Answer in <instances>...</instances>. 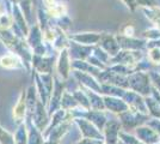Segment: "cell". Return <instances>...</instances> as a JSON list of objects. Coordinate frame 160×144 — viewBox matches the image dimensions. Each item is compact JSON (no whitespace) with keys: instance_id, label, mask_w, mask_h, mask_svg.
Returning a JSON list of instances; mask_svg holds the SVG:
<instances>
[{"instance_id":"obj_1","label":"cell","mask_w":160,"mask_h":144,"mask_svg":"<svg viewBox=\"0 0 160 144\" xmlns=\"http://www.w3.org/2000/svg\"><path fill=\"white\" fill-rule=\"evenodd\" d=\"M129 89L140 94L142 96H148L152 93V83L149 73L145 71H138L128 76Z\"/></svg>"},{"instance_id":"obj_2","label":"cell","mask_w":160,"mask_h":144,"mask_svg":"<svg viewBox=\"0 0 160 144\" xmlns=\"http://www.w3.org/2000/svg\"><path fill=\"white\" fill-rule=\"evenodd\" d=\"M120 115V121L122 124V127L124 130H132L136 129L138 126H141L142 124H146L147 120L149 119V114H143L140 112H134L132 109H128L123 113L118 114Z\"/></svg>"},{"instance_id":"obj_3","label":"cell","mask_w":160,"mask_h":144,"mask_svg":"<svg viewBox=\"0 0 160 144\" xmlns=\"http://www.w3.org/2000/svg\"><path fill=\"white\" fill-rule=\"evenodd\" d=\"M143 59V52L142 51H128V49H121L117 54L112 56L110 59V64H123V65H128L133 70L134 65L136 62ZM134 73V71H133Z\"/></svg>"},{"instance_id":"obj_4","label":"cell","mask_w":160,"mask_h":144,"mask_svg":"<svg viewBox=\"0 0 160 144\" xmlns=\"http://www.w3.org/2000/svg\"><path fill=\"white\" fill-rule=\"evenodd\" d=\"M73 121L79 126L80 131L82 133V136L85 138H96V139H104L103 132L90 120H87L86 118H73ZM105 141V139H104Z\"/></svg>"},{"instance_id":"obj_5","label":"cell","mask_w":160,"mask_h":144,"mask_svg":"<svg viewBox=\"0 0 160 144\" xmlns=\"http://www.w3.org/2000/svg\"><path fill=\"white\" fill-rule=\"evenodd\" d=\"M122 99L128 103L129 109L134 110V112H140L143 114H148V108H147L146 101H145V96L140 95L133 90H129V91L127 90Z\"/></svg>"},{"instance_id":"obj_6","label":"cell","mask_w":160,"mask_h":144,"mask_svg":"<svg viewBox=\"0 0 160 144\" xmlns=\"http://www.w3.org/2000/svg\"><path fill=\"white\" fill-rule=\"evenodd\" d=\"M122 131V124L120 120H108L103 135L107 144H117L120 141V132Z\"/></svg>"},{"instance_id":"obj_7","label":"cell","mask_w":160,"mask_h":144,"mask_svg":"<svg viewBox=\"0 0 160 144\" xmlns=\"http://www.w3.org/2000/svg\"><path fill=\"white\" fill-rule=\"evenodd\" d=\"M136 137L145 144H157L160 142V135L149 125H141L135 129Z\"/></svg>"},{"instance_id":"obj_8","label":"cell","mask_w":160,"mask_h":144,"mask_svg":"<svg viewBox=\"0 0 160 144\" xmlns=\"http://www.w3.org/2000/svg\"><path fill=\"white\" fill-rule=\"evenodd\" d=\"M73 73L75 76V78L80 82L81 87L93 90V91L98 93V94H103L102 84H99V83L97 82V79L94 78V76H92L91 73H87V72L79 71V70H74Z\"/></svg>"},{"instance_id":"obj_9","label":"cell","mask_w":160,"mask_h":144,"mask_svg":"<svg viewBox=\"0 0 160 144\" xmlns=\"http://www.w3.org/2000/svg\"><path fill=\"white\" fill-rule=\"evenodd\" d=\"M121 49L128 51H142L147 46V40H139L134 36H124V35H116Z\"/></svg>"},{"instance_id":"obj_10","label":"cell","mask_w":160,"mask_h":144,"mask_svg":"<svg viewBox=\"0 0 160 144\" xmlns=\"http://www.w3.org/2000/svg\"><path fill=\"white\" fill-rule=\"evenodd\" d=\"M98 46H100V47L103 48L111 58L115 56L121 51L118 41L116 39V35H110V34H107V33H103L102 39L98 42Z\"/></svg>"},{"instance_id":"obj_11","label":"cell","mask_w":160,"mask_h":144,"mask_svg":"<svg viewBox=\"0 0 160 144\" xmlns=\"http://www.w3.org/2000/svg\"><path fill=\"white\" fill-rule=\"evenodd\" d=\"M69 55L71 58L74 59H79V60H86L90 55L93 52V46H85V45H80L71 40L69 46H68Z\"/></svg>"},{"instance_id":"obj_12","label":"cell","mask_w":160,"mask_h":144,"mask_svg":"<svg viewBox=\"0 0 160 144\" xmlns=\"http://www.w3.org/2000/svg\"><path fill=\"white\" fill-rule=\"evenodd\" d=\"M103 99H104V103H105V108L108 110H110V112H112V113L121 114V113L129 109L128 103L122 97L105 95Z\"/></svg>"},{"instance_id":"obj_13","label":"cell","mask_w":160,"mask_h":144,"mask_svg":"<svg viewBox=\"0 0 160 144\" xmlns=\"http://www.w3.org/2000/svg\"><path fill=\"white\" fill-rule=\"evenodd\" d=\"M102 35L103 33H77L68 37H69V40L80 43V45L94 46V45H98V42L102 39Z\"/></svg>"},{"instance_id":"obj_14","label":"cell","mask_w":160,"mask_h":144,"mask_svg":"<svg viewBox=\"0 0 160 144\" xmlns=\"http://www.w3.org/2000/svg\"><path fill=\"white\" fill-rule=\"evenodd\" d=\"M0 67L5 70H22L25 66L19 55L16 53H10L0 56Z\"/></svg>"},{"instance_id":"obj_15","label":"cell","mask_w":160,"mask_h":144,"mask_svg":"<svg viewBox=\"0 0 160 144\" xmlns=\"http://www.w3.org/2000/svg\"><path fill=\"white\" fill-rule=\"evenodd\" d=\"M53 65L54 55L53 56H41V55L33 54L32 66L38 73H52Z\"/></svg>"},{"instance_id":"obj_16","label":"cell","mask_w":160,"mask_h":144,"mask_svg":"<svg viewBox=\"0 0 160 144\" xmlns=\"http://www.w3.org/2000/svg\"><path fill=\"white\" fill-rule=\"evenodd\" d=\"M28 112V106H27V93L23 90L20 93L18 101L13 107V120L16 123L20 125L24 121V118L27 115Z\"/></svg>"},{"instance_id":"obj_17","label":"cell","mask_w":160,"mask_h":144,"mask_svg":"<svg viewBox=\"0 0 160 144\" xmlns=\"http://www.w3.org/2000/svg\"><path fill=\"white\" fill-rule=\"evenodd\" d=\"M69 51L68 48H63L60 51L59 54V59H58V72L63 79H67L69 77V70L72 67V62L69 60Z\"/></svg>"},{"instance_id":"obj_18","label":"cell","mask_w":160,"mask_h":144,"mask_svg":"<svg viewBox=\"0 0 160 144\" xmlns=\"http://www.w3.org/2000/svg\"><path fill=\"white\" fill-rule=\"evenodd\" d=\"M46 106L43 104V103L41 102H37V106H36V109H35V113H33V124H35V126L41 131V132H43L44 129H46V126L48 125L49 123V117H48V114L46 112V108H44Z\"/></svg>"},{"instance_id":"obj_19","label":"cell","mask_w":160,"mask_h":144,"mask_svg":"<svg viewBox=\"0 0 160 144\" xmlns=\"http://www.w3.org/2000/svg\"><path fill=\"white\" fill-rule=\"evenodd\" d=\"M27 42L29 43V46L32 48V49L37 48L38 46H41V45H43V42H44L43 31H42V29H41L38 23L33 24L32 27L30 28L29 34H28V36H27Z\"/></svg>"},{"instance_id":"obj_20","label":"cell","mask_w":160,"mask_h":144,"mask_svg":"<svg viewBox=\"0 0 160 144\" xmlns=\"http://www.w3.org/2000/svg\"><path fill=\"white\" fill-rule=\"evenodd\" d=\"M63 87H65V83L59 81V79H56L55 81V88H54V91H53V97L50 99V106H49V114L52 115L54 114L58 108H59V106H60L61 103V99H62V95H63Z\"/></svg>"},{"instance_id":"obj_21","label":"cell","mask_w":160,"mask_h":144,"mask_svg":"<svg viewBox=\"0 0 160 144\" xmlns=\"http://www.w3.org/2000/svg\"><path fill=\"white\" fill-rule=\"evenodd\" d=\"M84 88V87H82ZM84 91L86 93L87 97L90 100V104H91V109L94 110H105V103H104V99L102 97V94H98L93 90L84 88Z\"/></svg>"},{"instance_id":"obj_22","label":"cell","mask_w":160,"mask_h":144,"mask_svg":"<svg viewBox=\"0 0 160 144\" xmlns=\"http://www.w3.org/2000/svg\"><path fill=\"white\" fill-rule=\"evenodd\" d=\"M141 10L147 17V19L153 24V27L158 28L160 30V7L157 5V6L141 7Z\"/></svg>"},{"instance_id":"obj_23","label":"cell","mask_w":160,"mask_h":144,"mask_svg":"<svg viewBox=\"0 0 160 144\" xmlns=\"http://www.w3.org/2000/svg\"><path fill=\"white\" fill-rule=\"evenodd\" d=\"M48 17L49 18H53V19H58V18H61L63 16L67 14V6L63 1H59L58 4H55L53 7L46 10Z\"/></svg>"},{"instance_id":"obj_24","label":"cell","mask_w":160,"mask_h":144,"mask_svg":"<svg viewBox=\"0 0 160 144\" xmlns=\"http://www.w3.org/2000/svg\"><path fill=\"white\" fill-rule=\"evenodd\" d=\"M145 101H146L147 108H148V114L152 115L153 118L160 119V104L157 101V99L151 94L148 96H145Z\"/></svg>"},{"instance_id":"obj_25","label":"cell","mask_w":160,"mask_h":144,"mask_svg":"<svg viewBox=\"0 0 160 144\" xmlns=\"http://www.w3.org/2000/svg\"><path fill=\"white\" fill-rule=\"evenodd\" d=\"M28 123L30 125L28 144H43V136L41 135V131L35 126V124H31V117L28 118Z\"/></svg>"},{"instance_id":"obj_26","label":"cell","mask_w":160,"mask_h":144,"mask_svg":"<svg viewBox=\"0 0 160 144\" xmlns=\"http://www.w3.org/2000/svg\"><path fill=\"white\" fill-rule=\"evenodd\" d=\"M60 106L62 107V109L69 110V109H74L75 107H78L79 103H78V101L74 97L73 94H68L67 91H65L63 95H62V99H61Z\"/></svg>"},{"instance_id":"obj_27","label":"cell","mask_w":160,"mask_h":144,"mask_svg":"<svg viewBox=\"0 0 160 144\" xmlns=\"http://www.w3.org/2000/svg\"><path fill=\"white\" fill-rule=\"evenodd\" d=\"M18 6L19 8L22 10V12L24 14V17H25V19L28 21L29 24H32V22H31V10H32V6L35 5V3H33V0H18Z\"/></svg>"},{"instance_id":"obj_28","label":"cell","mask_w":160,"mask_h":144,"mask_svg":"<svg viewBox=\"0 0 160 144\" xmlns=\"http://www.w3.org/2000/svg\"><path fill=\"white\" fill-rule=\"evenodd\" d=\"M14 24L13 14L11 12H0V30H11Z\"/></svg>"},{"instance_id":"obj_29","label":"cell","mask_w":160,"mask_h":144,"mask_svg":"<svg viewBox=\"0 0 160 144\" xmlns=\"http://www.w3.org/2000/svg\"><path fill=\"white\" fill-rule=\"evenodd\" d=\"M28 139H29V133L27 132V125L23 123L20 124L18 130L16 132L14 142L16 144H28Z\"/></svg>"},{"instance_id":"obj_30","label":"cell","mask_w":160,"mask_h":144,"mask_svg":"<svg viewBox=\"0 0 160 144\" xmlns=\"http://www.w3.org/2000/svg\"><path fill=\"white\" fill-rule=\"evenodd\" d=\"M74 97L77 99V101L79 103V106L82 109H91V104H90V100L87 97L86 93L85 91H81V90H75L73 93Z\"/></svg>"},{"instance_id":"obj_31","label":"cell","mask_w":160,"mask_h":144,"mask_svg":"<svg viewBox=\"0 0 160 144\" xmlns=\"http://www.w3.org/2000/svg\"><path fill=\"white\" fill-rule=\"evenodd\" d=\"M93 55L96 56V58H98L100 61L103 62L104 65H109L110 64V59H111V56L108 54L107 52L103 49V48L100 47V46H96V47H93Z\"/></svg>"},{"instance_id":"obj_32","label":"cell","mask_w":160,"mask_h":144,"mask_svg":"<svg viewBox=\"0 0 160 144\" xmlns=\"http://www.w3.org/2000/svg\"><path fill=\"white\" fill-rule=\"evenodd\" d=\"M147 59L154 65H160V48H149L147 52Z\"/></svg>"},{"instance_id":"obj_33","label":"cell","mask_w":160,"mask_h":144,"mask_svg":"<svg viewBox=\"0 0 160 144\" xmlns=\"http://www.w3.org/2000/svg\"><path fill=\"white\" fill-rule=\"evenodd\" d=\"M0 143L1 144H16L14 142V136H12L10 132L4 130L0 125Z\"/></svg>"},{"instance_id":"obj_34","label":"cell","mask_w":160,"mask_h":144,"mask_svg":"<svg viewBox=\"0 0 160 144\" xmlns=\"http://www.w3.org/2000/svg\"><path fill=\"white\" fill-rule=\"evenodd\" d=\"M143 37L146 39L147 41H149V40H157V39H160V30L158 28H149V29H147L145 30L143 33Z\"/></svg>"},{"instance_id":"obj_35","label":"cell","mask_w":160,"mask_h":144,"mask_svg":"<svg viewBox=\"0 0 160 144\" xmlns=\"http://www.w3.org/2000/svg\"><path fill=\"white\" fill-rule=\"evenodd\" d=\"M120 141H122L124 144H139L141 142L138 137H134L132 135H128V133L123 132V131L120 132Z\"/></svg>"},{"instance_id":"obj_36","label":"cell","mask_w":160,"mask_h":144,"mask_svg":"<svg viewBox=\"0 0 160 144\" xmlns=\"http://www.w3.org/2000/svg\"><path fill=\"white\" fill-rule=\"evenodd\" d=\"M149 73V78H151V83L155 89L160 93V72H155V71H151Z\"/></svg>"},{"instance_id":"obj_37","label":"cell","mask_w":160,"mask_h":144,"mask_svg":"<svg viewBox=\"0 0 160 144\" xmlns=\"http://www.w3.org/2000/svg\"><path fill=\"white\" fill-rule=\"evenodd\" d=\"M135 34V27L133 24H124L123 27L121 28V35L124 36H134Z\"/></svg>"},{"instance_id":"obj_38","label":"cell","mask_w":160,"mask_h":144,"mask_svg":"<svg viewBox=\"0 0 160 144\" xmlns=\"http://www.w3.org/2000/svg\"><path fill=\"white\" fill-rule=\"evenodd\" d=\"M105 141L104 139H96V138H82L81 141L77 142L74 144H104Z\"/></svg>"},{"instance_id":"obj_39","label":"cell","mask_w":160,"mask_h":144,"mask_svg":"<svg viewBox=\"0 0 160 144\" xmlns=\"http://www.w3.org/2000/svg\"><path fill=\"white\" fill-rule=\"evenodd\" d=\"M138 5L140 7H148V6H157L158 1L157 0H136Z\"/></svg>"},{"instance_id":"obj_40","label":"cell","mask_w":160,"mask_h":144,"mask_svg":"<svg viewBox=\"0 0 160 144\" xmlns=\"http://www.w3.org/2000/svg\"><path fill=\"white\" fill-rule=\"evenodd\" d=\"M146 124L147 125H149L151 127H153L154 130L160 135V119H157V118H154V119H152V120L148 119Z\"/></svg>"},{"instance_id":"obj_41","label":"cell","mask_w":160,"mask_h":144,"mask_svg":"<svg viewBox=\"0 0 160 144\" xmlns=\"http://www.w3.org/2000/svg\"><path fill=\"white\" fill-rule=\"evenodd\" d=\"M126 6L129 8V11H132V12H134L138 7H139V5H138V3H136V0H121Z\"/></svg>"},{"instance_id":"obj_42","label":"cell","mask_w":160,"mask_h":144,"mask_svg":"<svg viewBox=\"0 0 160 144\" xmlns=\"http://www.w3.org/2000/svg\"><path fill=\"white\" fill-rule=\"evenodd\" d=\"M60 0H42V4H43V7L44 10H48L50 7H53L55 4H58Z\"/></svg>"},{"instance_id":"obj_43","label":"cell","mask_w":160,"mask_h":144,"mask_svg":"<svg viewBox=\"0 0 160 144\" xmlns=\"http://www.w3.org/2000/svg\"><path fill=\"white\" fill-rule=\"evenodd\" d=\"M43 144H59V142H54V141H48V142H43Z\"/></svg>"},{"instance_id":"obj_44","label":"cell","mask_w":160,"mask_h":144,"mask_svg":"<svg viewBox=\"0 0 160 144\" xmlns=\"http://www.w3.org/2000/svg\"><path fill=\"white\" fill-rule=\"evenodd\" d=\"M33 3H35V5H36V4H37V0H33Z\"/></svg>"},{"instance_id":"obj_45","label":"cell","mask_w":160,"mask_h":144,"mask_svg":"<svg viewBox=\"0 0 160 144\" xmlns=\"http://www.w3.org/2000/svg\"><path fill=\"white\" fill-rule=\"evenodd\" d=\"M139 144H145V143H142V142H140V143H139Z\"/></svg>"},{"instance_id":"obj_46","label":"cell","mask_w":160,"mask_h":144,"mask_svg":"<svg viewBox=\"0 0 160 144\" xmlns=\"http://www.w3.org/2000/svg\"><path fill=\"white\" fill-rule=\"evenodd\" d=\"M104 144H107V143H104Z\"/></svg>"}]
</instances>
